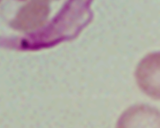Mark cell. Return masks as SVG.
Segmentation results:
<instances>
[{
  "label": "cell",
  "mask_w": 160,
  "mask_h": 128,
  "mask_svg": "<svg viewBox=\"0 0 160 128\" xmlns=\"http://www.w3.org/2000/svg\"><path fill=\"white\" fill-rule=\"evenodd\" d=\"M0 1H1V0H0Z\"/></svg>",
  "instance_id": "2"
},
{
  "label": "cell",
  "mask_w": 160,
  "mask_h": 128,
  "mask_svg": "<svg viewBox=\"0 0 160 128\" xmlns=\"http://www.w3.org/2000/svg\"><path fill=\"white\" fill-rule=\"evenodd\" d=\"M116 128H159V112L146 106L132 107L121 116Z\"/></svg>",
  "instance_id": "1"
}]
</instances>
